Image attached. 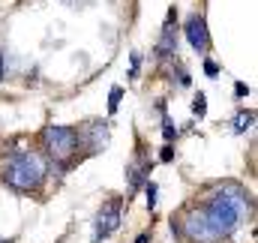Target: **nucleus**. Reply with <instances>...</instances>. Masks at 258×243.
<instances>
[{"mask_svg":"<svg viewBox=\"0 0 258 243\" xmlns=\"http://www.w3.org/2000/svg\"><path fill=\"white\" fill-rule=\"evenodd\" d=\"M204 75H207V78H216V75H219V66L210 60V57L204 60Z\"/></svg>","mask_w":258,"mask_h":243,"instance_id":"4468645a","label":"nucleus"},{"mask_svg":"<svg viewBox=\"0 0 258 243\" xmlns=\"http://www.w3.org/2000/svg\"><path fill=\"white\" fill-rule=\"evenodd\" d=\"M48 174V162L36 150H12L0 168V180L12 192H36Z\"/></svg>","mask_w":258,"mask_h":243,"instance_id":"f257e3e1","label":"nucleus"},{"mask_svg":"<svg viewBox=\"0 0 258 243\" xmlns=\"http://www.w3.org/2000/svg\"><path fill=\"white\" fill-rule=\"evenodd\" d=\"M150 171H153V159L138 147L135 150V156H132V162L126 165V189H129V195L132 192H138L144 183L150 180ZM126 195V198H129Z\"/></svg>","mask_w":258,"mask_h":243,"instance_id":"39448f33","label":"nucleus"},{"mask_svg":"<svg viewBox=\"0 0 258 243\" xmlns=\"http://www.w3.org/2000/svg\"><path fill=\"white\" fill-rule=\"evenodd\" d=\"M135 243H150V234H147V231H144V234H138V237H135Z\"/></svg>","mask_w":258,"mask_h":243,"instance_id":"a211bd4d","label":"nucleus"},{"mask_svg":"<svg viewBox=\"0 0 258 243\" xmlns=\"http://www.w3.org/2000/svg\"><path fill=\"white\" fill-rule=\"evenodd\" d=\"M42 147H45V153L51 156V162H66V159L81 147L78 129H75V126H57V123L45 126V129H42Z\"/></svg>","mask_w":258,"mask_h":243,"instance_id":"f03ea898","label":"nucleus"},{"mask_svg":"<svg viewBox=\"0 0 258 243\" xmlns=\"http://www.w3.org/2000/svg\"><path fill=\"white\" fill-rule=\"evenodd\" d=\"M120 99H123V87H120V84H114V87L108 90V111H111V114L120 108Z\"/></svg>","mask_w":258,"mask_h":243,"instance_id":"1a4fd4ad","label":"nucleus"},{"mask_svg":"<svg viewBox=\"0 0 258 243\" xmlns=\"http://www.w3.org/2000/svg\"><path fill=\"white\" fill-rule=\"evenodd\" d=\"M141 189H144V195H147V210H156V195H159V186H156L153 180H147Z\"/></svg>","mask_w":258,"mask_h":243,"instance_id":"9d476101","label":"nucleus"},{"mask_svg":"<svg viewBox=\"0 0 258 243\" xmlns=\"http://www.w3.org/2000/svg\"><path fill=\"white\" fill-rule=\"evenodd\" d=\"M252 126H255V111H252V108H243V111L234 114V120H231V132H234V135H243V132H249Z\"/></svg>","mask_w":258,"mask_h":243,"instance_id":"6e6552de","label":"nucleus"},{"mask_svg":"<svg viewBox=\"0 0 258 243\" xmlns=\"http://www.w3.org/2000/svg\"><path fill=\"white\" fill-rule=\"evenodd\" d=\"M177 9L171 6L168 9V15H165V21H162V30H159V39H156V45H153V57L156 60H171L174 54H177Z\"/></svg>","mask_w":258,"mask_h":243,"instance_id":"20e7f679","label":"nucleus"},{"mask_svg":"<svg viewBox=\"0 0 258 243\" xmlns=\"http://www.w3.org/2000/svg\"><path fill=\"white\" fill-rule=\"evenodd\" d=\"M78 141L87 144L90 153L105 150V144H108V120H93V123H87L84 129H78Z\"/></svg>","mask_w":258,"mask_h":243,"instance_id":"0eeeda50","label":"nucleus"},{"mask_svg":"<svg viewBox=\"0 0 258 243\" xmlns=\"http://www.w3.org/2000/svg\"><path fill=\"white\" fill-rule=\"evenodd\" d=\"M0 243H12V237H0Z\"/></svg>","mask_w":258,"mask_h":243,"instance_id":"6ab92c4d","label":"nucleus"},{"mask_svg":"<svg viewBox=\"0 0 258 243\" xmlns=\"http://www.w3.org/2000/svg\"><path fill=\"white\" fill-rule=\"evenodd\" d=\"M177 135H180V129H177V126H174V123L168 120V117H162V138H165V141H168V144H171V141H174V138H177Z\"/></svg>","mask_w":258,"mask_h":243,"instance_id":"9b49d317","label":"nucleus"},{"mask_svg":"<svg viewBox=\"0 0 258 243\" xmlns=\"http://www.w3.org/2000/svg\"><path fill=\"white\" fill-rule=\"evenodd\" d=\"M159 159H162V162H171V159H174V147H171V144H165V147H162V153H159Z\"/></svg>","mask_w":258,"mask_h":243,"instance_id":"dca6fc26","label":"nucleus"},{"mask_svg":"<svg viewBox=\"0 0 258 243\" xmlns=\"http://www.w3.org/2000/svg\"><path fill=\"white\" fill-rule=\"evenodd\" d=\"M120 219H123V198L120 195H111L99 213H96V222H93V243L108 240L117 228H120Z\"/></svg>","mask_w":258,"mask_h":243,"instance_id":"7ed1b4c3","label":"nucleus"},{"mask_svg":"<svg viewBox=\"0 0 258 243\" xmlns=\"http://www.w3.org/2000/svg\"><path fill=\"white\" fill-rule=\"evenodd\" d=\"M183 36H186V42L192 45V51H198V54H207V51H210V30H207V21H204L201 12H192V15L186 18Z\"/></svg>","mask_w":258,"mask_h":243,"instance_id":"423d86ee","label":"nucleus"},{"mask_svg":"<svg viewBox=\"0 0 258 243\" xmlns=\"http://www.w3.org/2000/svg\"><path fill=\"white\" fill-rule=\"evenodd\" d=\"M6 78V51L0 48V81Z\"/></svg>","mask_w":258,"mask_h":243,"instance_id":"f3484780","label":"nucleus"},{"mask_svg":"<svg viewBox=\"0 0 258 243\" xmlns=\"http://www.w3.org/2000/svg\"><path fill=\"white\" fill-rule=\"evenodd\" d=\"M192 114L195 117H204V114H207V96H204V93H198L192 99Z\"/></svg>","mask_w":258,"mask_h":243,"instance_id":"ddd939ff","label":"nucleus"},{"mask_svg":"<svg viewBox=\"0 0 258 243\" xmlns=\"http://www.w3.org/2000/svg\"><path fill=\"white\" fill-rule=\"evenodd\" d=\"M234 96H237V99H243V96H249V84H243V81H237V84H234Z\"/></svg>","mask_w":258,"mask_h":243,"instance_id":"2eb2a0df","label":"nucleus"},{"mask_svg":"<svg viewBox=\"0 0 258 243\" xmlns=\"http://www.w3.org/2000/svg\"><path fill=\"white\" fill-rule=\"evenodd\" d=\"M138 72H141V54H138V51H132V54H129V81H135V78H138Z\"/></svg>","mask_w":258,"mask_h":243,"instance_id":"f8f14e48","label":"nucleus"}]
</instances>
